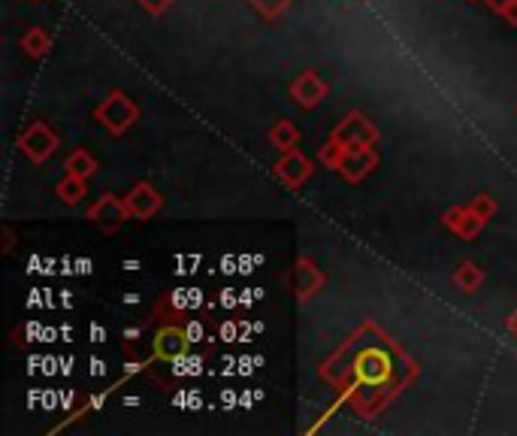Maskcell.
Wrapping results in <instances>:
<instances>
[{
	"instance_id": "ffe728a7",
	"label": "cell",
	"mask_w": 517,
	"mask_h": 436,
	"mask_svg": "<svg viewBox=\"0 0 517 436\" xmlns=\"http://www.w3.org/2000/svg\"><path fill=\"white\" fill-rule=\"evenodd\" d=\"M103 336H106V331H103V327H91V340H94V343H100V340H103Z\"/></svg>"
},
{
	"instance_id": "4fadbf2b",
	"label": "cell",
	"mask_w": 517,
	"mask_h": 436,
	"mask_svg": "<svg viewBox=\"0 0 517 436\" xmlns=\"http://www.w3.org/2000/svg\"><path fill=\"white\" fill-rule=\"evenodd\" d=\"M494 200H490V197H478V203H475V207H472V212H475V216H478L481 221H487L490 216H494Z\"/></svg>"
},
{
	"instance_id": "7a4b0ae2",
	"label": "cell",
	"mask_w": 517,
	"mask_h": 436,
	"mask_svg": "<svg viewBox=\"0 0 517 436\" xmlns=\"http://www.w3.org/2000/svg\"><path fill=\"white\" fill-rule=\"evenodd\" d=\"M110 101L115 103V119L110 115V110H100L97 115H100V119H103L112 130H124L133 119H137V110H133V103L128 101V97H119V94H115V97H110Z\"/></svg>"
},
{
	"instance_id": "2e32d148",
	"label": "cell",
	"mask_w": 517,
	"mask_h": 436,
	"mask_svg": "<svg viewBox=\"0 0 517 436\" xmlns=\"http://www.w3.org/2000/svg\"><path fill=\"white\" fill-rule=\"evenodd\" d=\"M254 4H257V6H261V10H263V13H270V15H272V13H279V10H281V6H285V4H288V0H254Z\"/></svg>"
},
{
	"instance_id": "9c48e42d",
	"label": "cell",
	"mask_w": 517,
	"mask_h": 436,
	"mask_svg": "<svg viewBox=\"0 0 517 436\" xmlns=\"http://www.w3.org/2000/svg\"><path fill=\"white\" fill-rule=\"evenodd\" d=\"M67 170H70V176L85 179V176H91V173H94V161H91L85 152H76L70 161H67Z\"/></svg>"
},
{
	"instance_id": "8fae6325",
	"label": "cell",
	"mask_w": 517,
	"mask_h": 436,
	"mask_svg": "<svg viewBox=\"0 0 517 436\" xmlns=\"http://www.w3.org/2000/svg\"><path fill=\"white\" fill-rule=\"evenodd\" d=\"M173 373H176V376H197L200 373V358L197 355H176V358H173Z\"/></svg>"
},
{
	"instance_id": "ac0fdd59",
	"label": "cell",
	"mask_w": 517,
	"mask_h": 436,
	"mask_svg": "<svg viewBox=\"0 0 517 436\" xmlns=\"http://www.w3.org/2000/svg\"><path fill=\"white\" fill-rule=\"evenodd\" d=\"M233 294H236V291H224L221 294V307H233V303L239 300V298H233Z\"/></svg>"
},
{
	"instance_id": "9a60e30c",
	"label": "cell",
	"mask_w": 517,
	"mask_h": 436,
	"mask_svg": "<svg viewBox=\"0 0 517 436\" xmlns=\"http://www.w3.org/2000/svg\"><path fill=\"white\" fill-rule=\"evenodd\" d=\"M40 43H43V34H40V31H33L31 37H24V40H22V46H24V49H31V55H40Z\"/></svg>"
},
{
	"instance_id": "30bf717a",
	"label": "cell",
	"mask_w": 517,
	"mask_h": 436,
	"mask_svg": "<svg viewBox=\"0 0 517 436\" xmlns=\"http://www.w3.org/2000/svg\"><path fill=\"white\" fill-rule=\"evenodd\" d=\"M454 282L460 285L463 291H475V288H478V282H481V270H478V267H472V264H466V267L457 270Z\"/></svg>"
},
{
	"instance_id": "52a82bcc",
	"label": "cell",
	"mask_w": 517,
	"mask_h": 436,
	"mask_svg": "<svg viewBox=\"0 0 517 436\" xmlns=\"http://www.w3.org/2000/svg\"><path fill=\"white\" fill-rule=\"evenodd\" d=\"M279 173H281V179L290 185H297V182H303L306 179V173H308V164L299 158L297 152H290V158H285L279 164Z\"/></svg>"
},
{
	"instance_id": "44dd1931",
	"label": "cell",
	"mask_w": 517,
	"mask_h": 436,
	"mask_svg": "<svg viewBox=\"0 0 517 436\" xmlns=\"http://www.w3.org/2000/svg\"><path fill=\"white\" fill-rule=\"evenodd\" d=\"M505 15H508V19H512V22L517 24V6H514V0H512V4L505 6Z\"/></svg>"
},
{
	"instance_id": "7402d4cb",
	"label": "cell",
	"mask_w": 517,
	"mask_h": 436,
	"mask_svg": "<svg viewBox=\"0 0 517 436\" xmlns=\"http://www.w3.org/2000/svg\"><path fill=\"white\" fill-rule=\"evenodd\" d=\"M233 331H236V327H233V325H227V327H224V331H221V336H224V340H230V336H233Z\"/></svg>"
},
{
	"instance_id": "ba28073f",
	"label": "cell",
	"mask_w": 517,
	"mask_h": 436,
	"mask_svg": "<svg viewBox=\"0 0 517 436\" xmlns=\"http://www.w3.org/2000/svg\"><path fill=\"white\" fill-rule=\"evenodd\" d=\"M170 300H173V307H176V309H194V307L203 303L197 288H179V291L170 294Z\"/></svg>"
},
{
	"instance_id": "5bb4252c",
	"label": "cell",
	"mask_w": 517,
	"mask_h": 436,
	"mask_svg": "<svg viewBox=\"0 0 517 436\" xmlns=\"http://www.w3.org/2000/svg\"><path fill=\"white\" fill-rule=\"evenodd\" d=\"M275 139H279V143L285 146V149H290V143H294V139H297V130H294V128L288 130V125H285V128L275 130Z\"/></svg>"
},
{
	"instance_id": "277c9868",
	"label": "cell",
	"mask_w": 517,
	"mask_h": 436,
	"mask_svg": "<svg viewBox=\"0 0 517 436\" xmlns=\"http://www.w3.org/2000/svg\"><path fill=\"white\" fill-rule=\"evenodd\" d=\"M294 94L303 106H315L324 94H327V85H324L321 79H315L312 73H306V76L294 85Z\"/></svg>"
},
{
	"instance_id": "5b68a950",
	"label": "cell",
	"mask_w": 517,
	"mask_h": 436,
	"mask_svg": "<svg viewBox=\"0 0 517 436\" xmlns=\"http://www.w3.org/2000/svg\"><path fill=\"white\" fill-rule=\"evenodd\" d=\"M91 218H97V221H103L106 227H112V225H119V221H124V207L112 194H106L103 200L91 209Z\"/></svg>"
},
{
	"instance_id": "8992f818",
	"label": "cell",
	"mask_w": 517,
	"mask_h": 436,
	"mask_svg": "<svg viewBox=\"0 0 517 436\" xmlns=\"http://www.w3.org/2000/svg\"><path fill=\"white\" fill-rule=\"evenodd\" d=\"M185 345H188V336H182L179 331H164L161 336H157V355L161 358H176L185 351Z\"/></svg>"
},
{
	"instance_id": "6da1fadb",
	"label": "cell",
	"mask_w": 517,
	"mask_h": 436,
	"mask_svg": "<svg viewBox=\"0 0 517 436\" xmlns=\"http://www.w3.org/2000/svg\"><path fill=\"white\" fill-rule=\"evenodd\" d=\"M55 143H58V139L49 134L43 125H33L28 134L22 137V149L28 152L33 161L49 158V155H52V149H55Z\"/></svg>"
},
{
	"instance_id": "d6986e66",
	"label": "cell",
	"mask_w": 517,
	"mask_h": 436,
	"mask_svg": "<svg viewBox=\"0 0 517 436\" xmlns=\"http://www.w3.org/2000/svg\"><path fill=\"white\" fill-rule=\"evenodd\" d=\"M91 376H103V360H91Z\"/></svg>"
},
{
	"instance_id": "3957f363",
	"label": "cell",
	"mask_w": 517,
	"mask_h": 436,
	"mask_svg": "<svg viewBox=\"0 0 517 436\" xmlns=\"http://www.w3.org/2000/svg\"><path fill=\"white\" fill-rule=\"evenodd\" d=\"M157 207H161V197H157L148 185H139L137 191L128 197V209L133 212V216H139V218L152 216Z\"/></svg>"
},
{
	"instance_id": "e0dca14e",
	"label": "cell",
	"mask_w": 517,
	"mask_h": 436,
	"mask_svg": "<svg viewBox=\"0 0 517 436\" xmlns=\"http://www.w3.org/2000/svg\"><path fill=\"white\" fill-rule=\"evenodd\" d=\"M185 336H188V343H200V340H203V325H200V322H191V325H188V331H185Z\"/></svg>"
},
{
	"instance_id": "7c38bea8",
	"label": "cell",
	"mask_w": 517,
	"mask_h": 436,
	"mask_svg": "<svg viewBox=\"0 0 517 436\" xmlns=\"http://www.w3.org/2000/svg\"><path fill=\"white\" fill-rule=\"evenodd\" d=\"M58 194L64 197L67 203H76L82 194H85V185H82L79 176H70L67 182H61V188H58Z\"/></svg>"
}]
</instances>
